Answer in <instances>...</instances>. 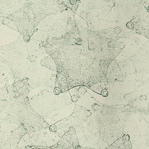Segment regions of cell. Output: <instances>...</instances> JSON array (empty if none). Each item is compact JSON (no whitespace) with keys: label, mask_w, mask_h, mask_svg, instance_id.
<instances>
[{"label":"cell","mask_w":149,"mask_h":149,"mask_svg":"<svg viewBox=\"0 0 149 149\" xmlns=\"http://www.w3.org/2000/svg\"><path fill=\"white\" fill-rule=\"evenodd\" d=\"M2 82L1 86L3 85V88L8 87L15 83V78L9 66L1 61V84Z\"/></svg>","instance_id":"ba28073f"},{"label":"cell","mask_w":149,"mask_h":149,"mask_svg":"<svg viewBox=\"0 0 149 149\" xmlns=\"http://www.w3.org/2000/svg\"><path fill=\"white\" fill-rule=\"evenodd\" d=\"M1 61L11 70L15 83L22 81L29 85L30 91L35 87L54 85L56 65L41 40L31 36L27 42L22 34L14 43L1 46Z\"/></svg>","instance_id":"6da1fadb"},{"label":"cell","mask_w":149,"mask_h":149,"mask_svg":"<svg viewBox=\"0 0 149 149\" xmlns=\"http://www.w3.org/2000/svg\"><path fill=\"white\" fill-rule=\"evenodd\" d=\"M68 9L63 1H26L22 9L7 18L15 23L21 34L31 37L44 17Z\"/></svg>","instance_id":"3957f363"},{"label":"cell","mask_w":149,"mask_h":149,"mask_svg":"<svg viewBox=\"0 0 149 149\" xmlns=\"http://www.w3.org/2000/svg\"><path fill=\"white\" fill-rule=\"evenodd\" d=\"M74 12L68 8L60 13L44 17L38 25L34 36L41 41L59 39L69 33L74 22Z\"/></svg>","instance_id":"277c9868"},{"label":"cell","mask_w":149,"mask_h":149,"mask_svg":"<svg viewBox=\"0 0 149 149\" xmlns=\"http://www.w3.org/2000/svg\"><path fill=\"white\" fill-rule=\"evenodd\" d=\"M87 40L81 45H61L50 55L58 73L64 77L66 91L79 85L90 87L102 81L106 56L100 46Z\"/></svg>","instance_id":"7a4b0ae2"},{"label":"cell","mask_w":149,"mask_h":149,"mask_svg":"<svg viewBox=\"0 0 149 149\" xmlns=\"http://www.w3.org/2000/svg\"><path fill=\"white\" fill-rule=\"evenodd\" d=\"M27 134L24 127L13 122H1V149H16L23 136Z\"/></svg>","instance_id":"5b68a950"},{"label":"cell","mask_w":149,"mask_h":149,"mask_svg":"<svg viewBox=\"0 0 149 149\" xmlns=\"http://www.w3.org/2000/svg\"><path fill=\"white\" fill-rule=\"evenodd\" d=\"M21 35L19 31L1 23V46L14 43L19 39Z\"/></svg>","instance_id":"52a82bcc"},{"label":"cell","mask_w":149,"mask_h":149,"mask_svg":"<svg viewBox=\"0 0 149 149\" xmlns=\"http://www.w3.org/2000/svg\"><path fill=\"white\" fill-rule=\"evenodd\" d=\"M26 1H0V17H9L22 9Z\"/></svg>","instance_id":"8992f818"}]
</instances>
